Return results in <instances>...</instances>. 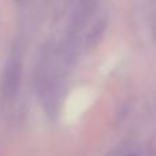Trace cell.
Listing matches in <instances>:
<instances>
[]
</instances>
